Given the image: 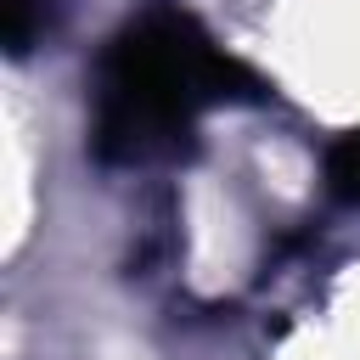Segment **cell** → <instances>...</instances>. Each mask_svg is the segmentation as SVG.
Wrapping results in <instances>:
<instances>
[{
    "instance_id": "obj_1",
    "label": "cell",
    "mask_w": 360,
    "mask_h": 360,
    "mask_svg": "<svg viewBox=\"0 0 360 360\" xmlns=\"http://www.w3.org/2000/svg\"><path fill=\"white\" fill-rule=\"evenodd\" d=\"M264 96V84L225 56L186 11H146L124 22L96 62L90 141L107 163L174 158L214 101Z\"/></svg>"
},
{
    "instance_id": "obj_2",
    "label": "cell",
    "mask_w": 360,
    "mask_h": 360,
    "mask_svg": "<svg viewBox=\"0 0 360 360\" xmlns=\"http://www.w3.org/2000/svg\"><path fill=\"white\" fill-rule=\"evenodd\" d=\"M326 180H332V191H338L343 202L360 208V129H349V135L332 141V152H326Z\"/></svg>"
}]
</instances>
